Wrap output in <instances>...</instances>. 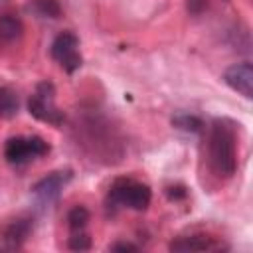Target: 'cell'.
I'll list each match as a JSON object with an SVG mask.
<instances>
[{"label": "cell", "instance_id": "6da1fadb", "mask_svg": "<svg viewBox=\"0 0 253 253\" xmlns=\"http://www.w3.org/2000/svg\"><path fill=\"white\" fill-rule=\"evenodd\" d=\"M235 130L227 121H215L208 138L210 166L217 176L231 178L237 170V148Z\"/></svg>", "mask_w": 253, "mask_h": 253}, {"label": "cell", "instance_id": "7a4b0ae2", "mask_svg": "<svg viewBox=\"0 0 253 253\" xmlns=\"http://www.w3.org/2000/svg\"><path fill=\"white\" fill-rule=\"evenodd\" d=\"M113 204L130 208L134 211H144L152 200V192L146 184L134 180H117L109 194Z\"/></svg>", "mask_w": 253, "mask_h": 253}, {"label": "cell", "instance_id": "3957f363", "mask_svg": "<svg viewBox=\"0 0 253 253\" xmlns=\"http://www.w3.org/2000/svg\"><path fill=\"white\" fill-rule=\"evenodd\" d=\"M47 152H49V144L42 136H12L6 140L4 146L6 160L16 166H22Z\"/></svg>", "mask_w": 253, "mask_h": 253}, {"label": "cell", "instance_id": "277c9868", "mask_svg": "<svg viewBox=\"0 0 253 253\" xmlns=\"http://www.w3.org/2000/svg\"><path fill=\"white\" fill-rule=\"evenodd\" d=\"M28 111L38 121L49 123V125H61L63 113L55 107V89L51 83H40L34 91V95L28 99Z\"/></svg>", "mask_w": 253, "mask_h": 253}, {"label": "cell", "instance_id": "5b68a950", "mask_svg": "<svg viewBox=\"0 0 253 253\" xmlns=\"http://www.w3.org/2000/svg\"><path fill=\"white\" fill-rule=\"evenodd\" d=\"M51 57L67 71L73 73L81 67V51H79V40L71 32H61L51 42Z\"/></svg>", "mask_w": 253, "mask_h": 253}, {"label": "cell", "instance_id": "8992f818", "mask_svg": "<svg viewBox=\"0 0 253 253\" xmlns=\"http://www.w3.org/2000/svg\"><path fill=\"white\" fill-rule=\"evenodd\" d=\"M223 81L237 91L239 95H243L245 99L253 97V65L249 61H241V63H233L223 71Z\"/></svg>", "mask_w": 253, "mask_h": 253}, {"label": "cell", "instance_id": "52a82bcc", "mask_svg": "<svg viewBox=\"0 0 253 253\" xmlns=\"http://www.w3.org/2000/svg\"><path fill=\"white\" fill-rule=\"evenodd\" d=\"M69 178H71L69 172H51V174L43 176L42 180H38L34 184L32 192L42 202H53V200H57V196L61 194V190Z\"/></svg>", "mask_w": 253, "mask_h": 253}, {"label": "cell", "instance_id": "ba28073f", "mask_svg": "<svg viewBox=\"0 0 253 253\" xmlns=\"http://www.w3.org/2000/svg\"><path fill=\"white\" fill-rule=\"evenodd\" d=\"M32 227H34V223H32V217H28V215H18L12 221H8L4 225V229H2V235H4L6 245L10 249L22 247V243L30 237Z\"/></svg>", "mask_w": 253, "mask_h": 253}, {"label": "cell", "instance_id": "9c48e42d", "mask_svg": "<svg viewBox=\"0 0 253 253\" xmlns=\"http://www.w3.org/2000/svg\"><path fill=\"white\" fill-rule=\"evenodd\" d=\"M213 241L206 235H188V237H178L170 243V251H180V253H188V251H208L213 249Z\"/></svg>", "mask_w": 253, "mask_h": 253}, {"label": "cell", "instance_id": "30bf717a", "mask_svg": "<svg viewBox=\"0 0 253 253\" xmlns=\"http://www.w3.org/2000/svg\"><path fill=\"white\" fill-rule=\"evenodd\" d=\"M24 32V26L18 18L14 16H2L0 18V43H12L20 40Z\"/></svg>", "mask_w": 253, "mask_h": 253}, {"label": "cell", "instance_id": "8fae6325", "mask_svg": "<svg viewBox=\"0 0 253 253\" xmlns=\"http://www.w3.org/2000/svg\"><path fill=\"white\" fill-rule=\"evenodd\" d=\"M20 109V101H18V93L12 87L2 85L0 87V117L10 119L18 113Z\"/></svg>", "mask_w": 253, "mask_h": 253}, {"label": "cell", "instance_id": "7c38bea8", "mask_svg": "<svg viewBox=\"0 0 253 253\" xmlns=\"http://www.w3.org/2000/svg\"><path fill=\"white\" fill-rule=\"evenodd\" d=\"M67 223H69L71 231H81V229H85L87 223H89V211H87V208L75 206V208L67 213Z\"/></svg>", "mask_w": 253, "mask_h": 253}, {"label": "cell", "instance_id": "4fadbf2b", "mask_svg": "<svg viewBox=\"0 0 253 253\" xmlns=\"http://www.w3.org/2000/svg\"><path fill=\"white\" fill-rule=\"evenodd\" d=\"M69 249L73 251H87L91 247V237L81 229V231H73V235L69 237Z\"/></svg>", "mask_w": 253, "mask_h": 253}, {"label": "cell", "instance_id": "5bb4252c", "mask_svg": "<svg viewBox=\"0 0 253 253\" xmlns=\"http://www.w3.org/2000/svg\"><path fill=\"white\" fill-rule=\"evenodd\" d=\"M109 251H138V247L128 241H117V243L109 245Z\"/></svg>", "mask_w": 253, "mask_h": 253}]
</instances>
